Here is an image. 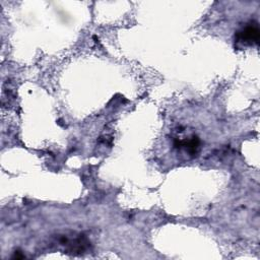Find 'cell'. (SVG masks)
Listing matches in <instances>:
<instances>
[{"mask_svg":"<svg viewBox=\"0 0 260 260\" xmlns=\"http://www.w3.org/2000/svg\"><path fill=\"white\" fill-rule=\"evenodd\" d=\"M258 40H259V30L257 27L249 26L238 34V42L252 45L253 43L257 44Z\"/></svg>","mask_w":260,"mask_h":260,"instance_id":"6da1fadb","label":"cell"}]
</instances>
